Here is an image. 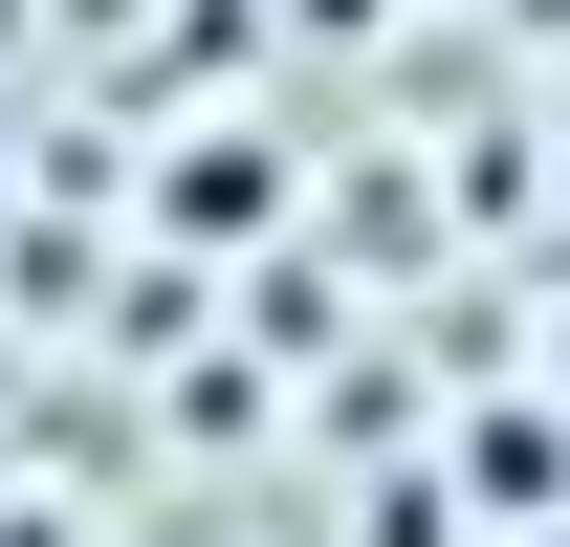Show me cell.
Returning a JSON list of instances; mask_svg holds the SVG:
<instances>
[{"label":"cell","mask_w":570,"mask_h":547,"mask_svg":"<svg viewBox=\"0 0 570 547\" xmlns=\"http://www.w3.org/2000/svg\"><path fill=\"white\" fill-rule=\"evenodd\" d=\"M461 504H483L504 547L570 526V416H461Z\"/></svg>","instance_id":"cell-1"},{"label":"cell","mask_w":570,"mask_h":547,"mask_svg":"<svg viewBox=\"0 0 570 547\" xmlns=\"http://www.w3.org/2000/svg\"><path fill=\"white\" fill-rule=\"evenodd\" d=\"M154 219H176V241H242V219H285V153H242V132L154 153Z\"/></svg>","instance_id":"cell-2"},{"label":"cell","mask_w":570,"mask_h":547,"mask_svg":"<svg viewBox=\"0 0 570 547\" xmlns=\"http://www.w3.org/2000/svg\"><path fill=\"white\" fill-rule=\"evenodd\" d=\"M549 416H570V329H549Z\"/></svg>","instance_id":"cell-3"},{"label":"cell","mask_w":570,"mask_h":547,"mask_svg":"<svg viewBox=\"0 0 570 547\" xmlns=\"http://www.w3.org/2000/svg\"><path fill=\"white\" fill-rule=\"evenodd\" d=\"M0 198H22V132H0Z\"/></svg>","instance_id":"cell-4"},{"label":"cell","mask_w":570,"mask_h":547,"mask_svg":"<svg viewBox=\"0 0 570 547\" xmlns=\"http://www.w3.org/2000/svg\"><path fill=\"white\" fill-rule=\"evenodd\" d=\"M0 547H45V526H0Z\"/></svg>","instance_id":"cell-5"},{"label":"cell","mask_w":570,"mask_h":547,"mask_svg":"<svg viewBox=\"0 0 570 547\" xmlns=\"http://www.w3.org/2000/svg\"><path fill=\"white\" fill-rule=\"evenodd\" d=\"M527 547H570V526H527Z\"/></svg>","instance_id":"cell-6"}]
</instances>
